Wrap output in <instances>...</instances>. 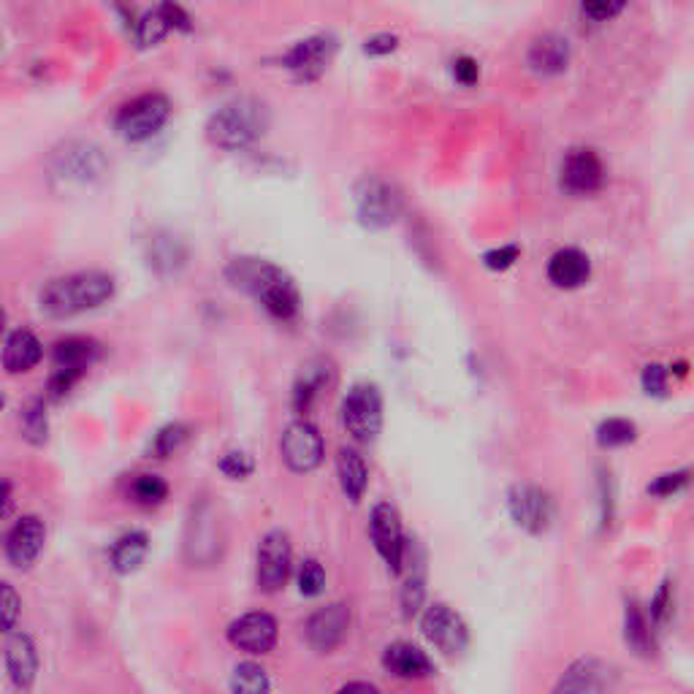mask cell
<instances>
[{
  "label": "cell",
  "mask_w": 694,
  "mask_h": 694,
  "mask_svg": "<svg viewBox=\"0 0 694 694\" xmlns=\"http://www.w3.org/2000/svg\"><path fill=\"white\" fill-rule=\"evenodd\" d=\"M226 277L234 288L250 293L261 307L280 320L296 318L302 296L286 269L264 258H234L226 266Z\"/></svg>",
  "instance_id": "6da1fadb"
},
{
  "label": "cell",
  "mask_w": 694,
  "mask_h": 694,
  "mask_svg": "<svg viewBox=\"0 0 694 694\" xmlns=\"http://www.w3.org/2000/svg\"><path fill=\"white\" fill-rule=\"evenodd\" d=\"M114 296V277L106 272H76V275L49 280L38 293V307L49 318H74L98 310Z\"/></svg>",
  "instance_id": "7a4b0ae2"
},
{
  "label": "cell",
  "mask_w": 694,
  "mask_h": 694,
  "mask_svg": "<svg viewBox=\"0 0 694 694\" xmlns=\"http://www.w3.org/2000/svg\"><path fill=\"white\" fill-rule=\"evenodd\" d=\"M272 112L266 101L255 96H239L223 103L206 119V139L220 150H244L269 130Z\"/></svg>",
  "instance_id": "3957f363"
},
{
  "label": "cell",
  "mask_w": 694,
  "mask_h": 694,
  "mask_svg": "<svg viewBox=\"0 0 694 694\" xmlns=\"http://www.w3.org/2000/svg\"><path fill=\"white\" fill-rule=\"evenodd\" d=\"M168 114H172V101L163 92H144L119 109L114 117V128L125 141L139 144V141L152 139L166 125Z\"/></svg>",
  "instance_id": "277c9868"
},
{
  "label": "cell",
  "mask_w": 694,
  "mask_h": 694,
  "mask_svg": "<svg viewBox=\"0 0 694 694\" xmlns=\"http://www.w3.org/2000/svg\"><path fill=\"white\" fill-rule=\"evenodd\" d=\"M342 424L355 442H375L382 429V396L371 382H355L342 399Z\"/></svg>",
  "instance_id": "5b68a950"
},
{
  "label": "cell",
  "mask_w": 694,
  "mask_h": 694,
  "mask_svg": "<svg viewBox=\"0 0 694 694\" xmlns=\"http://www.w3.org/2000/svg\"><path fill=\"white\" fill-rule=\"evenodd\" d=\"M404 199L396 185L380 177H366L355 188V212L366 228H388L399 220Z\"/></svg>",
  "instance_id": "8992f818"
},
{
  "label": "cell",
  "mask_w": 694,
  "mask_h": 694,
  "mask_svg": "<svg viewBox=\"0 0 694 694\" xmlns=\"http://www.w3.org/2000/svg\"><path fill=\"white\" fill-rule=\"evenodd\" d=\"M291 570V540H288L282 529H272L258 540V551H255V581H258V589L266 594H277L280 589H286Z\"/></svg>",
  "instance_id": "52a82bcc"
},
{
  "label": "cell",
  "mask_w": 694,
  "mask_h": 694,
  "mask_svg": "<svg viewBox=\"0 0 694 694\" xmlns=\"http://www.w3.org/2000/svg\"><path fill=\"white\" fill-rule=\"evenodd\" d=\"M420 632L445 657H458L469 646V630L462 616L445 603H434L420 616Z\"/></svg>",
  "instance_id": "ba28073f"
},
{
  "label": "cell",
  "mask_w": 694,
  "mask_h": 694,
  "mask_svg": "<svg viewBox=\"0 0 694 694\" xmlns=\"http://www.w3.org/2000/svg\"><path fill=\"white\" fill-rule=\"evenodd\" d=\"M280 453H282V462L288 464L291 472L307 475L324 464V456H326L324 437H320V431L315 429L307 418L293 420V424L282 431Z\"/></svg>",
  "instance_id": "9c48e42d"
},
{
  "label": "cell",
  "mask_w": 694,
  "mask_h": 694,
  "mask_svg": "<svg viewBox=\"0 0 694 694\" xmlns=\"http://www.w3.org/2000/svg\"><path fill=\"white\" fill-rule=\"evenodd\" d=\"M507 510H510L513 521L527 529L529 534L548 532L556 516V505L548 491L529 483L513 485L510 494H507Z\"/></svg>",
  "instance_id": "30bf717a"
},
{
  "label": "cell",
  "mask_w": 694,
  "mask_h": 694,
  "mask_svg": "<svg viewBox=\"0 0 694 694\" xmlns=\"http://www.w3.org/2000/svg\"><path fill=\"white\" fill-rule=\"evenodd\" d=\"M228 643L239 652L250 654V657H266V654L275 652L277 638H280V627L272 614L264 610H253V614H244L239 619H234L226 630Z\"/></svg>",
  "instance_id": "8fae6325"
},
{
  "label": "cell",
  "mask_w": 694,
  "mask_h": 694,
  "mask_svg": "<svg viewBox=\"0 0 694 694\" xmlns=\"http://www.w3.org/2000/svg\"><path fill=\"white\" fill-rule=\"evenodd\" d=\"M369 538L375 543L377 554L382 556L391 572H402L404 567V551H407V540H404L402 518H399L396 507L380 502V505L371 507L369 516Z\"/></svg>",
  "instance_id": "7c38bea8"
},
{
  "label": "cell",
  "mask_w": 694,
  "mask_h": 694,
  "mask_svg": "<svg viewBox=\"0 0 694 694\" xmlns=\"http://www.w3.org/2000/svg\"><path fill=\"white\" fill-rule=\"evenodd\" d=\"M559 182L572 195H592L603 188L605 166L600 155L589 147H576L565 155L559 172Z\"/></svg>",
  "instance_id": "4fadbf2b"
},
{
  "label": "cell",
  "mask_w": 694,
  "mask_h": 694,
  "mask_svg": "<svg viewBox=\"0 0 694 694\" xmlns=\"http://www.w3.org/2000/svg\"><path fill=\"white\" fill-rule=\"evenodd\" d=\"M616 690V670L597 657H581L561 673L554 694H610Z\"/></svg>",
  "instance_id": "5bb4252c"
},
{
  "label": "cell",
  "mask_w": 694,
  "mask_h": 694,
  "mask_svg": "<svg viewBox=\"0 0 694 694\" xmlns=\"http://www.w3.org/2000/svg\"><path fill=\"white\" fill-rule=\"evenodd\" d=\"M335 52H337V38L320 33V36H310L293 43V47L282 54V65H286L288 71H293L299 79L313 81L318 79L326 68H329Z\"/></svg>",
  "instance_id": "9a60e30c"
},
{
  "label": "cell",
  "mask_w": 694,
  "mask_h": 694,
  "mask_svg": "<svg viewBox=\"0 0 694 694\" xmlns=\"http://www.w3.org/2000/svg\"><path fill=\"white\" fill-rule=\"evenodd\" d=\"M350 630V610L348 605L342 603H331L326 608L315 610L307 619V643L313 652L318 654H331L345 643Z\"/></svg>",
  "instance_id": "2e32d148"
},
{
  "label": "cell",
  "mask_w": 694,
  "mask_h": 694,
  "mask_svg": "<svg viewBox=\"0 0 694 694\" xmlns=\"http://www.w3.org/2000/svg\"><path fill=\"white\" fill-rule=\"evenodd\" d=\"M43 543H47V527H43L41 518L22 516L5 534V559L16 570H27L41 556Z\"/></svg>",
  "instance_id": "e0dca14e"
},
{
  "label": "cell",
  "mask_w": 694,
  "mask_h": 694,
  "mask_svg": "<svg viewBox=\"0 0 694 694\" xmlns=\"http://www.w3.org/2000/svg\"><path fill=\"white\" fill-rule=\"evenodd\" d=\"M220 523L210 505H201L193 510L188 523V538H185V551L193 565H212L220 556Z\"/></svg>",
  "instance_id": "ac0fdd59"
},
{
  "label": "cell",
  "mask_w": 694,
  "mask_h": 694,
  "mask_svg": "<svg viewBox=\"0 0 694 694\" xmlns=\"http://www.w3.org/2000/svg\"><path fill=\"white\" fill-rule=\"evenodd\" d=\"M5 673L16 690H30L38 676V648L27 632H9L5 638Z\"/></svg>",
  "instance_id": "d6986e66"
},
{
  "label": "cell",
  "mask_w": 694,
  "mask_h": 694,
  "mask_svg": "<svg viewBox=\"0 0 694 694\" xmlns=\"http://www.w3.org/2000/svg\"><path fill=\"white\" fill-rule=\"evenodd\" d=\"M382 668L402 681H420L434 676V663L429 659V654L407 641H396L391 646H386V652H382Z\"/></svg>",
  "instance_id": "ffe728a7"
},
{
  "label": "cell",
  "mask_w": 694,
  "mask_h": 694,
  "mask_svg": "<svg viewBox=\"0 0 694 694\" xmlns=\"http://www.w3.org/2000/svg\"><path fill=\"white\" fill-rule=\"evenodd\" d=\"M592 275V261L586 253L576 248L556 250L548 261V280L561 291H576Z\"/></svg>",
  "instance_id": "44dd1931"
},
{
  "label": "cell",
  "mask_w": 694,
  "mask_h": 694,
  "mask_svg": "<svg viewBox=\"0 0 694 694\" xmlns=\"http://www.w3.org/2000/svg\"><path fill=\"white\" fill-rule=\"evenodd\" d=\"M331 371L335 369H331V364L326 358H313L302 366L291 393V404L299 415H307L313 409L315 399L331 382Z\"/></svg>",
  "instance_id": "7402d4cb"
},
{
  "label": "cell",
  "mask_w": 694,
  "mask_h": 694,
  "mask_svg": "<svg viewBox=\"0 0 694 694\" xmlns=\"http://www.w3.org/2000/svg\"><path fill=\"white\" fill-rule=\"evenodd\" d=\"M54 163H58V174L68 179H79V182H87V179L98 177L103 172V155L98 147L92 144H65L63 152L54 155Z\"/></svg>",
  "instance_id": "603a6c76"
},
{
  "label": "cell",
  "mask_w": 694,
  "mask_h": 694,
  "mask_svg": "<svg viewBox=\"0 0 694 694\" xmlns=\"http://www.w3.org/2000/svg\"><path fill=\"white\" fill-rule=\"evenodd\" d=\"M43 348L30 329H14L5 337L3 369L5 375H25L41 361Z\"/></svg>",
  "instance_id": "cb8c5ba5"
},
{
  "label": "cell",
  "mask_w": 694,
  "mask_h": 694,
  "mask_svg": "<svg viewBox=\"0 0 694 694\" xmlns=\"http://www.w3.org/2000/svg\"><path fill=\"white\" fill-rule=\"evenodd\" d=\"M567 63H570V41L559 33H543L529 47V65L538 74H561Z\"/></svg>",
  "instance_id": "d4e9b609"
},
{
  "label": "cell",
  "mask_w": 694,
  "mask_h": 694,
  "mask_svg": "<svg viewBox=\"0 0 694 694\" xmlns=\"http://www.w3.org/2000/svg\"><path fill=\"white\" fill-rule=\"evenodd\" d=\"M54 369H71L85 375L98 358H101V342L92 337H65L52 350Z\"/></svg>",
  "instance_id": "484cf974"
},
{
  "label": "cell",
  "mask_w": 694,
  "mask_h": 694,
  "mask_svg": "<svg viewBox=\"0 0 694 694\" xmlns=\"http://www.w3.org/2000/svg\"><path fill=\"white\" fill-rule=\"evenodd\" d=\"M624 643L630 652L641 659L657 657V638H654V624L638 603H627L624 610Z\"/></svg>",
  "instance_id": "4316f807"
},
{
  "label": "cell",
  "mask_w": 694,
  "mask_h": 694,
  "mask_svg": "<svg viewBox=\"0 0 694 694\" xmlns=\"http://www.w3.org/2000/svg\"><path fill=\"white\" fill-rule=\"evenodd\" d=\"M147 554H150V538L134 529V532H125L123 538L114 540L112 551H109V565L119 576H130L144 565Z\"/></svg>",
  "instance_id": "83f0119b"
},
{
  "label": "cell",
  "mask_w": 694,
  "mask_h": 694,
  "mask_svg": "<svg viewBox=\"0 0 694 694\" xmlns=\"http://www.w3.org/2000/svg\"><path fill=\"white\" fill-rule=\"evenodd\" d=\"M337 475H340V489L350 502H361L366 483H369V469H366L364 456L353 447H340L337 453Z\"/></svg>",
  "instance_id": "f1b7e54d"
},
{
  "label": "cell",
  "mask_w": 694,
  "mask_h": 694,
  "mask_svg": "<svg viewBox=\"0 0 694 694\" xmlns=\"http://www.w3.org/2000/svg\"><path fill=\"white\" fill-rule=\"evenodd\" d=\"M147 258H150V266L157 272V275H172L179 266H185V244L179 242L172 234H155L147 244Z\"/></svg>",
  "instance_id": "f546056e"
},
{
  "label": "cell",
  "mask_w": 694,
  "mask_h": 694,
  "mask_svg": "<svg viewBox=\"0 0 694 694\" xmlns=\"http://www.w3.org/2000/svg\"><path fill=\"white\" fill-rule=\"evenodd\" d=\"M174 30L172 27V20H168L166 14V5H155V9L144 11V14L139 16V22H136L134 33H136V47L139 49H147V47H155L157 41H163L166 38V33Z\"/></svg>",
  "instance_id": "4dcf8cb0"
},
{
  "label": "cell",
  "mask_w": 694,
  "mask_h": 694,
  "mask_svg": "<svg viewBox=\"0 0 694 694\" xmlns=\"http://www.w3.org/2000/svg\"><path fill=\"white\" fill-rule=\"evenodd\" d=\"M128 496L141 507H157L166 502L168 483L161 478V475H152V472L136 475V478L130 480Z\"/></svg>",
  "instance_id": "1f68e13d"
},
{
  "label": "cell",
  "mask_w": 694,
  "mask_h": 694,
  "mask_svg": "<svg viewBox=\"0 0 694 694\" xmlns=\"http://www.w3.org/2000/svg\"><path fill=\"white\" fill-rule=\"evenodd\" d=\"M231 694H272V681L258 663H239L231 673Z\"/></svg>",
  "instance_id": "d6a6232c"
},
{
  "label": "cell",
  "mask_w": 694,
  "mask_h": 694,
  "mask_svg": "<svg viewBox=\"0 0 694 694\" xmlns=\"http://www.w3.org/2000/svg\"><path fill=\"white\" fill-rule=\"evenodd\" d=\"M22 437H25L30 445H43L49 437V420H47V407H43V399H30V402L22 407L20 415Z\"/></svg>",
  "instance_id": "836d02e7"
},
{
  "label": "cell",
  "mask_w": 694,
  "mask_h": 694,
  "mask_svg": "<svg viewBox=\"0 0 694 694\" xmlns=\"http://www.w3.org/2000/svg\"><path fill=\"white\" fill-rule=\"evenodd\" d=\"M190 437V429L188 424H166L163 429L155 431V437H152L150 442V456L152 458H168L174 456V453L179 451V447L185 445V440Z\"/></svg>",
  "instance_id": "e575fe53"
},
{
  "label": "cell",
  "mask_w": 694,
  "mask_h": 694,
  "mask_svg": "<svg viewBox=\"0 0 694 694\" xmlns=\"http://www.w3.org/2000/svg\"><path fill=\"white\" fill-rule=\"evenodd\" d=\"M638 426L627 418H608L600 424L597 429V442L600 447H624L630 442H635Z\"/></svg>",
  "instance_id": "d590c367"
},
{
  "label": "cell",
  "mask_w": 694,
  "mask_h": 694,
  "mask_svg": "<svg viewBox=\"0 0 694 694\" xmlns=\"http://www.w3.org/2000/svg\"><path fill=\"white\" fill-rule=\"evenodd\" d=\"M326 589V570L318 559H304L299 567V592L304 597H318Z\"/></svg>",
  "instance_id": "8d00e7d4"
},
{
  "label": "cell",
  "mask_w": 694,
  "mask_h": 694,
  "mask_svg": "<svg viewBox=\"0 0 694 694\" xmlns=\"http://www.w3.org/2000/svg\"><path fill=\"white\" fill-rule=\"evenodd\" d=\"M648 616H652L654 630H663L670 621V616H673V586H670V581H665L657 589V594L648 603Z\"/></svg>",
  "instance_id": "74e56055"
},
{
  "label": "cell",
  "mask_w": 694,
  "mask_h": 694,
  "mask_svg": "<svg viewBox=\"0 0 694 694\" xmlns=\"http://www.w3.org/2000/svg\"><path fill=\"white\" fill-rule=\"evenodd\" d=\"M253 469H255L253 458H250L244 451H231L220 458V472L231 480L250 478V475H253Z\"/></svg>",
  "instance_id": "f35d334b"
},
{
  "label": "cell",
  "mask_w": 694,
  "mask_h": 694,
  "mask_svg": "<svg viewBox=\"0 0 694 694\" xmlns=\"http://www.w3.org/2000/svg\"><path fill=\"white\" fill-rule=\"evenodd\" d=\"M690 472L686 469H681V472H668V475H659L657 480H654L652 485H648V494L652 496H673L679 494L681 489H686L690 485Z\"/></svg>",
  "instance_id": "ab89813d"
},
{
  "label": "cell",
  "mask_w": 694,
  "mask_h": 694,
  "mask_svg": "<svg viewBox=\"0 0 694 694\" xmlns=\"http://www.w3.org/2000/svg\"><path fill=\"white\" fill-rule=\"evenodd\" d=\"M424 600H426V586H424V578L413 576L402 589V608L404 616H415L420 608H424Z\"/></svg>",
  "instance_id": "60d3db41"
},
{
  "label": "cell",
  "mask_w": 694,
  "mask_h": 694,
  "mask_svg": "<svg viewBox=\"0 0 694 694\" xmlns=\"http://www.w3.org/2000/svg\"><path fill=\"white\" fill-rule=\"evenodd\" d=\"M518 255H521V250H518L516 244H507V248L489 250V253L483 255V264L489 266L491 272H505V269H510L513 264H516Z\"/></svg>",
  "instance_id": "b9f144b4"
},
{
  "label": "cell",
  "mask_w": 694,
  "mask_h": 694,
  "mask_svg": "<svg viewBox=\"0 0 694 694\" xmlns=\"http://www.w3.org/2000/svg\"><path fill=\"white\" fill-rule=\"evenodd\" d=\"M665 388H668V369L659 364H648L643 369V391L648 396H663Z\"/></svg>",
  "instance_id": "7bdbcfd3"
},
{
  "label": "cell",
  "mask_w": 694,
  "mask_h": 694,
  "mask_svg": "<svg viewBox=\"0 0 694 694\" xmlns=\"http://www.w3.org/2000/svg\"><path fill=\"white\" fill-rule=\"evenodd\" d=\"M79 371H71V369H54L52 377H49V396L52 399H63L68 396L71 388L79 382Z\"/></svg>",
  "instance_id": "ee69618b"
},
{
  "label": "cell",
  "mask_w": 694,
  "mask_h": 694,
  "mask_svg": "<svg viewBox=\"0 0 694 694\" xmlns=\"http://www.w3.org/2000/svg\"><path fill=\"white\" fill-rule=\"evenodd\" d=\"M20 608H22V603H20V597H16L14 586H11V583H3V630L5 632H14Z\"/></svg>",
  "instance_id": "f6af8a7d"
},
{
  "label": "cell",
  "mask_w": 694,
  "mask_h": 694,
  "mask_svg": "<svg viewBox=\"0 0 694 694\" xmlns=\"http://www.w3.org/2000/svg\"><path fill=\"white\" fill-rule=\"evenodd\" d=\"M453 76H456L458 85L472 87L475 81L480 79V68L472 58H467V54H464V58L453 60Z\"/></svg>",
  "instance_id": "bcb514c9"
},
{
  "label": "cell",
  "mask_w": 694,
  "mask_h": 694,
  "mask_svg": "<svg viewBox=\"0 0 694 694\" xmlns=\"http://www.w3.org/2000/svg\"><path fill=\"white\" fill-rule=\"evenodd\" d=\"M399 47V38L393 33H375L364 41V52L377 58V54H391Z\"/></svg>",
  "instance_id": "7dc6e473"
},
{
  "label": "cell",
  "mask_w": 694,
  "mask_h": 694,
  "mask_svg": "<svg viewBox=\"0 0 694 694\" xmlns=\"http://www.w3.org/2000/svg\"><path fill=\"white\" fill-rule=\"evenodd\" d=\"M581 11L586 16H592L594 22H605L610 20V16L621 14V11H624V3H583Z\"/></svg>",
  "instance_id": "c3c4849f"
},
{
  "label": "cell",
  "mask_w": 694,
  "mask_h": 694,
  "mask_svg": "<svg viewBox=\"0 0 694 694\" xmlns=\"http://www.w3.org/2000/svg\"><path fill=\"white\" fill-rule=\"evenodd\" d=\"M166 5V14H168V20H172V27L174 30H185L188 33L190 27V16H188V11L182 9V5H177V3H163Z\"/></svg>",
  "instance_id": "681fc988"
},
{
  "label": "cell",
  "mask_w": 694,
  "mask_h": 694,
  "mask_svg": "<svg viewBox=\"0 0 694 694\" xmlns=\"http://www.w3.org/2000/svg\"><path fill=\"white\" fill-rule=\"evenodd\" d=\"M337 694H380V690L375 684H366V681H350Z\"/></svg>",
  "instance_id": "f907efd6"
},
{
  "label": "cell",
  "mask_w": 694,
  "mask_h": 694,
  "mask_svg": "<svg viewBox=\"0 0 694 694\" xmlns=\"http://www.w3.org/2000/svg\"><path fill=\"white\" fill-rule=\"evenodd\" d=\"M11 505H14V496H11V483L3 480V518L11 516Z\"/></svg>",
  "instance_id": "816d5d0a"
}]
</instances>
